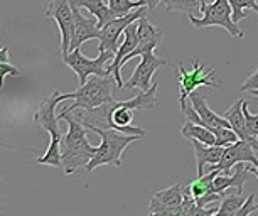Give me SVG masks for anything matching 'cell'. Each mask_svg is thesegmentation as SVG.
<instances>
[{
  "mask_svg": "<svg viewBox=\"0 0 258 216\" xmlns=\"http://www.w3.org/2000/svg\"><path fill=\"white\" fill-rule=\"evenodd\" d=\"M245 201L246 199L243 198L241 194L225 196V198L220 201V208H218L216 216H236Z\"/></svg>",
  "mask_w": 258,
  "mask_h": 216,
  "instance_id": "obj_22",
  "label": "cell"
},
{
  "mask_svg": "<svg viewBox=\"0 0 258 216\" xmlns=\"http://www.w3.org/2000/svg\"><path fill=\"white\" fill-rule=\"evenodd\" d=\"M231 9H233V21L236 24L241 21V19L246 17L245 11H255L258 14V2L256 0H230Z\"/></svg>",
  "mask_w": 258,
  "mask_h": 216,
  "instance_id": "obj_25",
  "label": "cell"
},
{
  "mask_svg": "<svg viewBox=\"0 0 258 216\" xmlns=\"http://www.w3.org/2000/svg\"><path fill=\"white\" fill-rule=\"evenodd\" d=\"M253 199H255V194L251 193L246 198L245 203H243L241 209L238 211L236 216H248V214H251V213H255V211H258V203H253Z\"/></svg>",
  "mask_w": 258,
  "mask_h": 216,
  "instance_id": "obj_28",
  "label": "cell"
},
{
  "mask_svg": "<svg viewBox=\"0 0 258 216\" xmlns=\"http://www.w3.org/2000/svg\"><path fill=\"white\" fill-rule=\"evenodd\" d=\"M88 130L95 132V134L100 135L101 144L96 147V152L93 155V159L88 162L86 166V173H91L100 166H115V168H120L121 166V154L123 150L128 147L132 142L142 140L145 139L144 135H128L123 134V132H118L115 129H98V127H90Z\"/></svg>",
  "mask_w": 258,
  "mask_h": 216,
  "instance_id": "obj_4",
  "label": "cell"
},
{
  "mask_svg": "<svg viewBox=\"0 0 258 216\" xmlns=\"http://www.w3.org/2000/svg\"><path fill=\"white\" fill-rule=\"evenodd\" d=\"M189 100H191V105L196 108V112L199 114V117H201L204 127L211 129L213 132L218 129H223V127H231L230 122H228L225 117L216 114V112H213L211 108L208 106L206 98L203 96V93H199L198 90L192 91L191 95H189Z\"/></svg>",
  "mask_w": 258,
  "mask_h": 216,
  "instance_id": "obj_17",
  "label": "cell"
},
{
  "mask_svg": "<svg viewBox=\"0 0 258 216\" xmlns=\"http://www.w3.org/2000/svg\"><path fill=\"white\" fill-rule=\"evenodd\" d=\"M255 149L250 142L246 140H238L235 144L225 147V152H223V157L220 160V164H216L213 169H220L223 174H228L231 171L233 166H236L238 162H246V164L255 166L258 169V157L255 155Z\"/></svg>",
  "mask_w": 258,
  "mask_h": 216,
  "instance_id": "obj_11",
  "label": "cell"
},
{
  "mask_svg": "<svg viewBox=\"0 0 258 216\" xmlns=\"http://www.w3.org/2000/svg\"><path fill=\"white\" fill-rule=\"evenodd\" d=\"M71 4L80 9H86L90 14H93L96 17V22H98L100 29L115 19L113 12L110 11L106 0H71Z\"/></svg>",
  "mask_w": 258,
  "mask_h": 216,
  "instance_id": "obj_19",
  "label": "cell"
},
{
  "mask_svg": "<svg viewBox=\"0 0 258 216\" xmlns=\"http://www.w3.org/2000/svg\"><path fill=\"white\" fill-rule=\"evenodd\" d=\"M214 135H216V145L221 147H228L240 140V137H238V134L231 127H223V129L214 130Z\"/></svg>",
  "mask_w": 258,
  "mask_h": 216,
  "instance_id": "obj_26",
  "label": "cell"
},
{
  "mask_svg": "<svg viewBox=\"0 0 258 216\" xmlns=\"http://www.w3.org/2000/svg\"><path fill=\"white\" fill-rule=\"evenodd\" d=\"M73 14H75V26H73L70 51L81 47V44L90 41V39H100L101 36V29L98 27V22L83 16L80 12V7L73 6Z\"/></svg>",
  "mask_w": 258,
  "mask_h": 216,
  "instance_id": "obj_14",
  "label": "cell"
},
{
  "mask_svg": "<svg viewBox=\"0 0 258 216\" xmlns=\"http://www.w3.org/2000/svg\"><path fill=\"white\" fill-rule=\"evenodd\" d=\"M250 95H251V96H255V98H258V90H253V91H250Z\"/></svg>",
  "mask_w": 258,
  "mask_h": 216,
  "instance_id": "obj_33",
  "label": "cell"
},
{
  "mask_svg": "<svg viewBox=\"0 0 258 216\" xmlns=\"http://www.w3.org/2000/svg\"><path fill=\"white\" fill-rule=\"evenodd\" d=\"M115 88H118V83H116L115 76L111 73L106 76H98V75L90 76L85 85H80L78 90L71 93V98L75 100V103L62 106L59 114H68V112H78V110H91V108L113 101Z\"/></svg>",
  "mask_w": 258,
  "mask_h": 216,
  "instance_id": "obj_3",
  "label": "cell"
},
{
  "mask_svg": "<svg viewBox=\"0 0 258 216\" xmlns=\"http://www.w3.org/2000/svg\"><path fill=\"white\" fill-rule=\"evenodd\" d=\"M250 171H251V174L256 176V179H258V169L255 168V166H250Z\"/></svg>",
  "mask_w": 258,
  "mask_h": 216,
  "instance_id": "obj_32",
  "label": "cell"
},
{
  "mask_svg": "<svg viewBox=\"0 0 258 216\" xmlns=\"http://www.w3.org/2000/svg\"><path fill=\"white\" fill-rule=\"evenodd\" d=\"M0 75H2V83H4L7 76H19L21 71L16 66H12L9 61H0Z\"/></svg>",
  "mask_w": 258,
  "mask_h": 216,
  "instance_id": "obj_30",
  "label": "cell"
},
{
  "mask_svg": "<svg viewBox=\"0 0 258 216\" xmlns=\"http://www.w3.org/2000/svg\"><path fill=\"white\" fill-rule=\"evenodd\" d=\"M253 90H258V68L255 70V73L253 75H250L245 80V83L241 85V88H240V93H250V91H253Z\"/></svg>",
  "mask_w": 258,
  "mask_h": 216,
  "instance_id": "obj_29",
  "label": "cell"
},
{
  "mask_svg": "<svg viewBox=\"0 0 258 216\" xmlns=\"http://www.w3.org/2000/svg\"><path fill=\"white\" fill-rule=\"evenodd\" d=\"M137 24H139V44H137V47L125 58V63L134 60L135 56H142V54L147 51H155L160 41H162V31H160L159 27L152 26V24L147 21V16L140 17Z\"/></svg>",
  "mask_w": 258,
  "mask_h": 216,
  "instance_id": "obj_15",
  "label": "cell"
},
{
  "mask_svg": "<svg viewBox=\"0 0 258 216\" xmlns=\"http://www.w3.org/2000/svg\"><path fill=\"white\" fill-rule=\"evenodd\" d=\"M220 173H221L220 169H213V171H209L208 174L198 176V178L187 186L186 191H189L191 196H194L196 199L203 198V196H206V194L214 193V178H216Z\"/></svg>",
  "mask_w": 258,
  "mask_h": 216,
  "instance_id": "obj_21",
  "label": "cell"
},
{
  "mask_svg": "<svg viewBox=\"0 0 258 216\" xmlns=\"http://www.w3.org/2000/svg\"><path fill=\"white\" fill-rule=\"evenodd\" d=\"M181 135L187 140H198L208 145L216 144V135H214V132L211 129H208V127H204V125H199V124H194L191 120H184Z\"/></svg>",
  "mask_w": 258,
  "mask_h": 216,
  "instance_id": "obj_20",
  "label": "cell"
},
{
  "mask_svg": "<svg viewBox=\"0 0 258 216\" xmlns=\"http://www.w3.org/2000/svg\"><path fill=\"white\" fill-rule=\"evenodd\" d=\"M243 103H245V100L240 98V100H236L230 108H226L221 115L230 122L231 129L236 132L238 137H240L241 140L250 142V144L253 145V149L258 152V139L250 135L246 130V120H245V114H243Z\"/></svg>",
  "mask_w": 258,
  "mask_h": 216,
  "instance_id": "obj_16",
  "label": "cell"
},
{
  "mask_svg": "<svg viewBox=\"0 0 258 216\" xmlns=\"http://www.w3.org/2000/svg\"><path fill=\"white\" fill-rule=\"evenodd\" d=\"M243 114H245V120H246V130H248V134L253 135V137H256V139H258V115L250 114V110H248L246 101L243 103Z\"/></svg>",
  "mask_w": 258,
  "mask_h": 216,
  "instance_id": "obj_27",
  "label": "cell"
},
{
  "mask_svg": "<svg viewBox=\"0 0 258 216\" xmlns=\"http://www.w3.org/2000/svg\"><path fill=\"white\" fill-rule=\"evenodd\" d=\"M191 144L194 147V155H196V164H198V176L204 174V166H211V171L216 164H220L225 147L221 145H208L203 142L191 140Z\"/></svg>",
  "mask_w": 258,
  "mask_h": 216,
  "instance_id": "obj_18",
  "label": "cell"
},
{
  "mask_svg": "<svg viewBox=\"0 0 258 216\" xmlns=\"http://www.w3.org/2000/svg\"><path fill=\"white\" fill-rule=\"evenodd\" d=\"M46 19H54L61 32V52H70L75 14H73L71 0H51L46 9Z\"/></svg>",
  "mask_w": 258,
  "mask_h": 216,
  "instance_id": "obj_9",
  "label": "cell"
},
{
  "mask_svg": "<svg viewBox=\"0 0 258 216\" xmlns=\"http://www.w3.org/2000/svg\"><path fill=\"white\" fill-rule=\"evenodd\" d=\"M113 58H115L113 51H103V52H100L95 60H90V58H86L85 54L81 52L80 47L73 49L70 52H61L62 63L76 73L78 80H80L78 81L80 85H85V83L88 81V78L93 75H98V76L110 75L106 63L111 61Z\"/></svg>",
  "mask_w": 258,
  "mask_h": 216,
  "instance_id": "obj_6",
  "label": "cell"
},
{
  "mask_svg": "<svg viewBox=\"0 0 258 216\" xmlns=\"http://www.w3.org/2000/svg\"><path fill=\"white\" fill-rule=\"evenodd\" d=\"M199 2H201V0H199Z\"/></svg>",
  "mask_w": 258,
  "mask_h": 216,
  "instance_id": "obj_34",
  "label": "cell"
},
{
  "mask_svg": "<svg viewBox=\"0 0 258 216\" xmlns=\"http://www.w3.org/2000/svg\"><path fill=\"white\" fill-rule=\"evenodd\" d=\"M184 201V186L174 184L170 188L152 191L150 193V204H149V214H164L169 216V213L174 208H177Z\"/></svg>",
  "mask_w": 258,
  "mask_h": 216,
  "instance_id": "obj_12",
  "label": "cell"
},
{
  "mask_svg": "<svg viewBox=\"0 0 258 216\" xmlns=\"http://www.w3.org/2000/svg\"><path fill=\"white\" fill-rule=\"evenodd\" d=\"M165 9L170 12L179 11L186 12L187 16H194L196 12L201 14V2L199 0H164Z\"/></svg>",
  "mask_w": 258,
  "mask_h": 216,
  "instance_id": "obj_24",
  "label": "cell"
},
{
  "mask_svg": "<svg viewBox=\"0 0 258 216\" xmlns=\"http://www.w3.org/2000/svg\"><path fill=\"white\" fill-rule=\"evenodd\" d=\"M71 100V93L52 91L51 95L42 98L39 103L37 112L34 114V122L41 125L49 134V145L44 155L37 157L36 162L41 166H52V168H62V155H61V140L62 134L59 129V117L56 115L57 103Z\"/></svg>",
  "mask_w": 258,
  "mask_h": 216,
  "instance_id": "obj_2",
  "label": "cell"
},
{
  "mask_svg": "<svg viewBox=\"0 0 258 216\" xmlns=\"http://www.w3.org/2000/svg\"><path fill=\"white\" fill-rule=\"evenodd\" d=\"M106 2H108L110 11L113 12L115 17H123L126 14L134 12L135 9L147 6L145 0H137V2H134V0H106Z\"/></svg>",
  "mask_w": 258,
  "mask_h": 216,
  "instance_id": "obj_23",
  "label": "cell"
},
{
  "mask_svg": "<svg viewBox=\"0 0 258 216\" xmlns=\"http://www.w3.org/2000/svg\"><path fill=\"white\" fill-rule=\"evenodd\" d=\"M59 120L68 124V132L61 140V155H62V169L66 176L75 174L78 169L86 168L88 162L93 159L96 147H93L86 139V127L81 124L75 112L68 114H57Z\"/></svg>",
  "mask_w": 258,
  "mask_h": 216,
  "instance_id": "obj_1",
  "label": "cell"
},
{
  "mask_svg": "<svg viewBox=\"0 0 258 216\" xmlns=\"http://www.w3.org/2000/svg\"><path fill=\"white\" fill-rule=\"evenodd\" d=\"M162 66H165V60L159 58L154 51L144 52L142 61H140V65L135 68L134 75L130 76V80L125 83L123 88H128V90L139 88V90H144V91L149 90V88L154 85V81H152L154 73Z\"/></svg>",
  "mask_w": 258,
  "mask_h": 216,
  "instance_id": "obj_10",
  "label": "cell"
},
{
  "mask_svg": "<svg viewBox=\"0 0 258 216\" xmlns=\"http://www.w3.org/2000/svg\"><path fill=\"white\" fill-rule=\"evenodd\" d=\"M147 14H149V7L144 6V7L135 9L134 12L126 14V16H123V17H115L113 21H110L106 26L101 27L98 52H103V51L116 52V49H118V46H120L118 44L120 36L125 32V29L128 27L132 22L139 21L140 17H145Z\"/></svg>",
  "mask_w": 258,
  "mask_h": 216,
  "instance_id": "obj_8",
  "label": "cell"
},
{
  "mask_svg": "<svg viewBox=\"0 0 258 216\" xmlns=\"http://www.w3.org/2000/svg\"><path fill=\"white\" fill-rule=\"evenodd\" d=\"M189 22L198 29L218 26L226 29L228 34L235 39L245 37V32L233 21V9L230 0H213L211 4H206V0H201V17L189 16Z\"/></svg>",
  "mask_w": 258,
  "mask_h": 216,
  "instance_id": "obj_5",
  "label": "cell"
},
{
  "mask_svg": "<svg viewBox=\"0 0 258 216\" xmlns=\"http://www.w3.org/2000/svg\"><path fill=\"white\" fill-rule=\"evenodd\" d=\"M137 44H139V24H137V21H135L125 29L123 39H121L120 46H118V49H116V52H115L113 63L108 66V71L115 76L116 83H118V88H123V83H121V75H120L121 65H125V58L128 56V54L132 52L135 47H137Z\"/></svg>",
  "mask_w": 258,
  "mask_h": 216,
  "instance_id": "obj_13",
  "label": "cell"
},
{
  "mask_svg": "<svg viewBox=\"0 0 258 216\" xmlns=\"http://www.w3.org/2000/svg\"><path fill=\"white\" fill-rule=\"evenodd\" d=\"M192 70L187 71L182 66V63L177 65L176 71V80L179 83V103H184L189 98L192 91H196L201 86H209V88H221L214 81V68L213 66H204L198 58H191Z\"/></svg>",
  "mask_w": 258,
  "mask_h": 216,
  "instance_id": "obj_7",
  "label": "cell"
},
{
  "mask_svg": "<svg viewBox=\"0 0 258 216\" xmlns=\"http://www.w3.org/2000/svg\"><path fill=\"white\" fill-rule=\"evenodd\" d=\"M145 2H147L149 12H152V11H155V7H157L160 2H164V0H145Z\"/></svg>",
  "mask_w": 258,
  "mask_h": 216,
  "instance_id": "obj_31",
  "label": "cell"
}]
</instances>
